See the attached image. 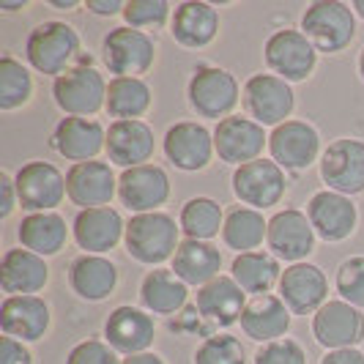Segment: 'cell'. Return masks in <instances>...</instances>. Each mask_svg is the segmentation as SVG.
I'll use <instances>...</instances> for the list:
<instances>
[{"mask_svg":"<svg viewBox=\"0 0 364 364\" xmlns=\"http://www.w3.org/2000/svg\"><path fill=\"white\" fill-rule=\"evenodd\" d=\"M181 241V225L164 211L132 214L127 222L124 244L129 257L151 269H159L164 260H173Z\"/></svg>","mask_w":364,"mask_h":364,"instance_id":"1","label":"cell"},{"mask_svg":"<svg viewBox=\"0 0 364 364\" xmlns=\"http://www.w3.org/2000/svg\"><path fill=\"white\" fill-rule=\"evenodd\" d=\"M80 55H82L80 33L69 22H60V19L38 22L25 41L28 66L47 77H60L63 72H69Z\"/></svg>","mask_w":364,"mask_h":364,"instance_id":"2","label":"cell"},{"mask_svg":"<svg viewBox=\"0 0 364 364\" xmlns=\"http://www.w3.org/2000/svg\"><path fill=\"white\" fill-rule=\"evenodd\" d=\"M186 102L200 118H211L219 124L233 115L241 102V88L233 72L214 63H200L186 82Z\"/></svg>","mask_w":364,"mask_h":364,"instance_id":"3","label":"cell"},{"mask_svg":"<svg viewBox=\"0 0 364 364\" xmlns=\"http://www.w3.org/2000/svg\"><path fill=\"white\" fill-rule=\"evenodd\" d=\"M310 44L323 55H337L350 47L356 38V14L340 0H318L310 3L301 14V28Z\"/></svg>","mask_w":364,"mask_h":364,"instance_id":"4","label":"cell"},{"mask_svg":"<svg viewBox=\"0 0 364 364\" xmlns=\"http://www.w3.org/2000/svg\"><path fill=\"white\" fill-rule=\"evenodd\" d=\"M107 80L96 66L74 63L69 72L55 77L53 99L63 115L74 118H93L107 105Z\"/></svg>","mask_w":364,"mask_h":364,"instance_id":"5","label":"cell"},{"mask_svg":"<svg viewBox=\"0 0 364 364\" xmlns=\"http://www.w3.org/2000/svg\"><path fill=\"white\" fill-rule=\"evenodd\" d=\"M156 44L146 31L118 25L102 38V63L115 77H140L154 69Z\"/></svg>","mask_w":364,"mask_h":364,"instance_id":"6","label":"cell"},{"mask_svg":"<svg viewBox=\"0 0 364 364\" xmlns=\"http://www.w3.org/2000/svg\"><path fill=\"white\" fill-rule=\"evenodd\" d=\"M241 105L247 109V115L257 121L260 127L277 129L279 124L291 121L293 107H296V93L293 85L285 82L277 74H252L244 88H241Z\"/></svg>","mask_w":364,"mask_h":364,"instance_id":"7","label":"cell"},{"mask_svg":"<svg viewBox=\"0 0 364 364\" xmlns=\"http://www.w3.org/2000/svg\"><path fill=\"white\" fill-rule=\"evenodd\" d=\"M233 195H236L238 205L255 208V211H266L279 205V200L288 192V173L274 162V159H255L250 164H241L233 170Z\"/></svg>","mask_w":364,"mask_h":364,"instance_id":"8","label":"cell"},{"mask_svg":"<svg viewBox=\"0 0 364 364\" xmlns=\"http://www.w3.org/2000/svg\"><path fill=\"white\" fill-rule=\"evenodd\" d=\"M263 60L269 72L282 77L285 82H304L318 66V50L310 44V38L296 28L274 31L263 44Z\"/></svg>","mask_w":364,"mask_h":364,"instance_id":"9","label":"cell"},{"mask_svg":"<svg viewBox=\"0 0 364 364\" xmlns=\"http://www.w3.org/2000/svg\"><path fill=\"white\" fill-rule=\"evenodd\" d=\"M321 181L326 189L346 198L364 192V140L359 137H337L321 154Z\"/></svg>","mask_w":364,"mask_h":364,"instance_id":"10","label":"cell"},{"mask_svg":"<svg viewBox=\"0 0 364 364\" xmlns=\"http://www.w3.org/2000/svg\"><path fill=\"white\" fill-rule=\"evenodd\" d=\"M17 183L19 205L28 214H41V211H55L66 195V176L44 159H31L17 170L14 176Z\"/></svg>","mask_w":364,"mask_h":364,"instance_id":"11","label":"cell"},{"mask_svg":"<svg viewBox=\"0 0 364 364\" xmlns=\"http://www.w3.org/2000/svg\"><path fill=\"white\" fill-rule=\"evenodd\" d=\"M263 148H269L266 127H260L250 115H230L214 129V151L219 162L230 167L263 159Z\"/></svg>","mask_w":364,"mask_h":364,"instance_id":"12","label":"cell"},{"mask_svg":"<svg viewBox=\"0 0 364 364\" xmlns=\"http://www.w3.org/2000/svg\"><path fill=\"white\" fill-rule=\"evenodd\" d=\"M315 228H312L307 211L299 208H282L269 219V252L277 260H285L288 266L304 263L315 252Z\"/></svg>","mask_w":364,"mask_h":364,"instance_id":"13","label":"cell"},{"mask_svg":"<svg viewBox=\"0 0 364 364\" xmlns=\"http://www.w3.org/2000/svg\"><path fill=\"white\" fill-rule=\"evenodd\" d=\"M312 337L326 350L359 348L364 343V312L343 299H328L312 315Z\"/></svg>","mask_w":364,"mask_h":364,"instance_id":"14","label":"cell"},{"mask_svg":"<svg viewBox=\"0 0 364 364\" xmlns=\"http://www.w3.org/2000/svg\"><path fill=\"white\" fill-rule=\"evenodd\" d=\"M269 154L285 173L307 170L321 154V134L310 121L291 118L285 124L272 129L269 134Z\"/></svg>","mask_w":364,"mask_h":364,"instance_id":"15","label":"cell"},{"mask_svg":"<svg viewBox=\"0 0 364 364\" xmlns=\"http://www.w3.org/2000/svg\"><path fill=\"white\" fill-rule=\"evenodd\" d=\"M162 151L167 162L183 173L205 170L214 159V132L198 121H178L164 132Z\"/></svg>","mask_w":364,"mask_h":364,"instance_id":"16","label":"cell"},{"mask_svg":"<svg viewBox=\"0 0 364 364\" xmlns=\"http://www.w3.org/2000/svg\"><path fill=\"white\" fill-rule=\"evenodd\" d=\"M277 296L293 315H315L328 301V277L315 263H293L282 272Z\"/></svg>","mask_w":364,"mask_h":364,"instance_id":"17","label":"cell"},{"mask_svg":"<svg viewBox=\"0 0 364 364\" xmlns=\"http://www.w3.org/2000/svg\"><path fill=\"white\" fill-rule=\"evenodd\" d=\"M50 148L66 162H93L107 148V129L96 118L63 115L50 134Z\"/></svg>","mask_w":364,"mask_h":364,"instance_id":"18","label":"cell"},{"mask_svg":"<svg viewBox=\"0 0 364 364\" xmlns=\"http://www.w3.org/2000/svg\"><path fill=\"white\" fill-rule=\"evenodd\" d=\"M307 217L315 228V236L323 238L326 244H340L356 233L359 208L350 198L340 192L318 189L307 203Z\"/></svg>","mask_w":364,"mask_h":364,"instance_id":"19","label":"cell"},{"mask_svg":"<svg viewBox=\"0 0 364 364\" xmlns=\"http://www.w3.org/2000/svg\"><path fill=\"white\" fill-rule=\"evenodd\" d=\"M118 200L132 214L159 211L170 200V176L159 164H140L132 170H121L118 176Z\"/></svg>","mask_w":364,"mask_h":364,"instance_id":"20","label":"cell"},{"mask_svg":"<svg viewBox=\"0 0 364 364\" xmlns=\"http://www.w3.org/2000/svg\"><path fill=\"white\" fill-rule=\"evenodd\" d=\"M105 340L109 343L112 350H118L121 356H137L146 353L154 346L156 337V321L154 315L143 307H132V304H121L107 315L105 321Z\"/></svg>","mask_w":364,"mask_h":364,"instance_id":"21","label":"cell"},{"mask_svg":"<svg viewBox=\"0 0 364 364\" xmlns=\"http://www.w3.org/2000/svg\"><path fill=\"white\" fill-rule=\"evenodd\" d=\"M124 236H127V222L112 205L77 211L72 222L74 244L85 255H105L109 250H115L124 241Z\"/></svg>","mask_w":364,"mask_h":364,"instance_id":"22","label":"cell"},{"mask_svg":"<svg viewBox=\"0 0 364 364\" xmlns=\"http://www.w3.org/2000/svg\"><path fill=\"white\" fill-rule=\"evenodd\" d=\"M66 195L80 211L109 205L118 195V176L109 162H80L66 170Z\"/></svg>","mask_w":364,"mask_h":364,"instance_id":"23","label":"cell"},{"mask_svg":"<svg viewBox=\"0 0 364 364\" xmlns=\"http://www.w3.org/2000/svg\"><path fill=\"white\" fill-rule=\"evenodd\" d=\"M53 323V310L41 296H6L0 307V328L19 343H38Z\"/></svg>","mask_w":364,"mask_h":364,"instance_id":"24","label":"cell"},{"mask_svg":"<svg viewBox=\"0 0 364 364\" xmlns=\"http://www.w3.org/2000/svg\"><path fill=\"white\" fill-rule=\"evenodd\" d=\"M247 293L238 288V282L230 274H219L208 285L198 288L195 307L214 328H228L241 321L247 310Z\"/></svg>","mask_w":364,"mask_h":364,"instance_id":"25","label":"cell"},{"mask_svg":"<svg viewBox=\"0 0 364 364\" xmlns=\"http://www.w3.org/2000/svg\"><path fill=\"white\" fill-rule=\"evenodd\" d=\"M50 282L47 257L25 247H11L0 260V288L6 296H36Z\"/></svg>","mask_w":364,"mask_h":364,"instance_id":"26","label":"cell"},{"mask_svg":"<svg viewBox=\"0 0 364 364\" xmlns=\"http://www.w3.org/2000/svg\"><path fill=\"white\" fill-rule=\"evenodd\" d=\"M156 148V137L154 129L146 121H112L107 129V159L109 164L121 167V170H132L148 164Z\"/></svg>","mask_w":364,"mask_h":364,"instance_id":"27","label":"cell"},{"mask_svg":"<svg viewBox=\"0 0 364 364\" xmlns=\"http://www.w3.org/2000/svg\"><path fill=\"white\" fill-rule=\"evenodd\" d=\"M219 33V11L203 0H183L173 9L170 36L186 50L208 47Z\"/></svg>","mask_w":364,"mask_h":364,"instance_id":"28","label":"cell"},{"mask_svg":"<svg viewBox=\"0 0 364 364\" xmlns=\"http://www.w3.org/2000/svg\"><path fill=\"white\" fill-rule=\"evenodd\" d=\"M291 318L293 312L285 307V301L279 296H257L250 299L247 310L241 315V331L260 346H269L274 340H282L288 331H291Z\"/></svg>","mask_w":364,"mask_h":364,"instance_id":"29","label":"cell"},{"mask_svg":"<svg viewBox=\"0 0 364 364\" xmlns=\"http://www.w3.org/2000/svg\"><path fill=\"white\" fill-rule=\"evenodd\" d=\"M69 288L82 301H105L118 288V266L105 255L82 252L69 266Z\"/></svg>","mask_w":364,"mask_h":364,"instance_id":"30","label":"cell"},{"mask_svg":"<svg viewBox=\"0 0 364 364\" xmlns=\"http://www.w3.org/2000/svg\"><path fill=\"white\" fill-rule=\"evenodd\" d=\"M170 263L176 277L195 288L208 285L222 274V252L211 241H198V238H183Z\"/></svg>","mask_w":364,"mask_h":364,"instance_id":"31","label":"cell"},{"mask_svg":"<svg viewBox=\"0 0 364 364\" xmlns=\"http://www.w3.org/2000/svg\"><path fill=\"white\" fill-rule=\"evenodd\" d=\"M189 301V285L173 269H151L140 282V304L151 315H178Z\"/></svg>","mask_w":364,"mask_h":364,"instance_id":"32","label":"cell"},{"mask_svg":"<svg viewBox=\"0 0 364 364\" xmlns=\"http://www.w3.org/2000/svg\"><path fill=\"white\" fill-rule=\"evenodd\" d=\"M17 238L19 247L41 257H53L69 244V228L58 211H41V214L22 217V222L17 225Z\"/></svg>","mask_w":364,"mask_h":364,"instance_id":"33","label":"cell"},{"mask_svg":"<svg viewBox=\"0 0 364 364\" xmlns=\"http://www.w3.org/2000/svg\"><path fill=\"white\" fill-rule=\"evenodd\" d=\"M230 277L238 282V288L247 296H269L274 288H279L282 279V266L279 260L266 252V250H255V252H244L236 255L230 263Z\"/></svg>","mask_w":364,"mask_h":364,"instance_id":"34","label":"cell"},{"mask_svg":"<svg viewBox=\"0 0 364 364\" xmlns=\"http://www.w3.org/2000/svg\"><path fill=\"white\" fill-rule=\"evenodd\" d=\"M266 236H269V219L263 217V211L247 208V205H233L230 211H225L222 241L236 255L255 252Z\"/></svg>","mask_w":364,"mask_h":364,"instance_id":"35","label":"cell"},{"mask_svg":"<svg viewBox=\"0 0 364 364\" xmlns=\"http://www.w3.org/2000/svg\"><path fill=\"white\" fill-rule=\"evenodd\" d=\"M154 102L151 85L140 77H112L107 85V109L115 121H143Z\"/></svg>","mask_w":364,"mask_h":364,"instance_id":"36","label":"cell"},{"mask_svg":"<svg viewBox=\"0 0 364 364\" xmlns=\"http://www.w3.org/2000/svg\"><path fill=\"white\" fill-rule=\"evenodd\" d=\"M178 225H181V233L186 238H198V241H211L222 233L225 228V211L214 198L208 195H198V198H189L181 205V214H178Z\"/></svg>","mask_w":364,"mask_h":364,"instance_id":"37","label":"cell"},{"mask_svg":"<svg viewBox=\"0 0 364 364\" xmlns=\"http://www.w3.org/2000/svg\"><path fill=\"white\" fill-rule=\"evenodd\" d=\"M33 99V77L14 55L0 58V109L14 112Z\"/></svg>","mask_w":364,"mask_h":364,"instance_id":"38","label":"cell"},{"mask_svg":"<svg viewBox=\"0 0 364 364\" xmlns=\"http://www.w3.org/2000/svg\"><path fill=\"white\" fill-rule=\"evenodd\" d=\"M192 364H247V350L238 337L228 331H217L195 348Z\"/></svg>","mask_w":364,"mask_h":364,"instance_id":"39","label":"cell"},{"mask_svg":"<svg viewBox=\"0 0 364 364\" xmlns=\"http://www.w3.org/2000/svg\"><path fill=\"white\" fill-rule=\"evenodd\" d=\"M121 17L134 31H154L173 19V6L167 0H129Z\"/></svg>","mask_w":364,"mask_h":364,"instance_id":"40","label":"cell"},{"mask_svg":"<svg viewBox=\"0 0 364 364\" xmlns=\"http://www.w3.org/2000/svg\"><path fill=\"white\" fill-rule=\"evenodd\" d=\"M334 288L343 296V301L359 307L364 312V255L346 257L337 266V277H334Z\"/></svg>","mask_w":364,"mask_h":364,"instance_id":"41","label":"cell"},{"mask_svg":"<svg viewBox=\"0 0 364 364\" xmlns=\"http://www.w3.org/2000/svg\"><path fill=\"white\" fill-rule=\"evenodd\" d=\"M255 364H307V350L291 337L274 340L255 350Z\"/></svg>","mask_w":364,"mask_h":364,"instance_id":"42","label":"cell"},{"mask_svg":"<svg viewBox=\"0 0 364 364\" xmlns=\"http://www.w3.org/2000/svg\"><path fill=\"white\" fill-rule=\"evenodd\" d=\"M121 353L109 348L107 340H99V337H88L82 343L69 350L66 356V364H124L118 359Z\"/></svg>","mask_w":364,"mask_h":364,"instance_id":"43","label":"cell"},{"mask_svg":"<svg viewBox=\"0 0 364 364\" xmlns=\"http://www.w3.org/2000/svg\"><path fill=\"white\" fill-rule=\"evenodd\" d=\"M170 328H173L176 334H181V337H198V334H200L203 340L211 337V334H217L214 326L198 312V307H186V310L178 312V315L170 321Z\"/></svg>","mask_w":364,"mask_h":364,"instance_id":"44","label":"cell"},{"mask_svg":"<svg viewBox=\"0 0 364 364\" xmlns=\"http://www.w3.org/2000/svg\"><path fill=\"white\" fill-rule=\"evenodd\" d=\"M0 364H33V353L28 343H19L14 337L0 340Z\"/></svg>","mask_w":364,"mask_h":364,"instance_id":"45","label":"cell"},{"mask_svg":"<svg viewBox=\"0 0 364 364\" xmlns=\"http://www.w3.org/2000/svg\"><path fill=\"white\" fill-rule=\"evenodd\" d=\"M19 205L17 183L9 173H0V219H9Z\"/></svg>","mask_w":364,"mask_h":364,"instance_id":"46","label":"cell"},{"mask_svg":"<svg viewBox=\"0 0 364 364\" xmlns=\"http://www.w3.org/2000/svg\"><path fill=\"white\" fill-rule=\"evenodd\" d=\"M321 364H364V350L359 348H343V350H326Z\"/></svg>","mask_w":364,"mask_h":364,"instance_id":"47","label":"cell"},{"mask_svg":"<svg viewBox=\"0 0 364 364\" xmlns=\"http://www.w3.org/2000/svg\"><path fill=\"white\" fill-rule=\"evenodd\" d=\"M85 9L96 17H115V14H124L127 3H121V0H88Z\"/></svg>","mask_w":364,"mask_h":364,"instance_id":"48","label":"cell"},{"mask_svg":"<svg viewBox=\"0 0 364 364\" xmlns=\"http://www.w3.org/2000/svg\"><path fill=\"white\" fill-rule=\"evenodd\" d=\"M124 364H167L159 356V353H154V350H146V353H137V356H127Z\"/></svg>","mask_w":364,"mask_h":364,"instance_id":"49","label":"cell"},{"mask_svg":"<svg viewBox=\"0 0 364 364\" xmlns=\"http://www.w3.org/2000/svg\"><path fill=\"white\" fill-rule=\"evenodd\" d=\"M50 6L53 9H60V11H72L80 6V0H50Z\"/></svg>","mask_w":364,"mask_h":364,"instance_id":"50","label":"cell"},{"mask_svg":"<svg viewBox=\"0 0 364 364\" xmlns=\"http://www.w3.org/2000/svg\"><path fill=\"white\" fill-rule=\"evenodd\" d=\"M25 6H28L25 0H11V3H6V0H3V3H0V9H3V11H17V9H25Z\"/></svg>","mask_w":364,"mask_h":364,"instance_id":"51","label":"cell"},{"mask_svg":"<svg viewBox=\"0 0 364 364\" xmlns=\"http://www.w3.org/2000/svg\"><path fill=\"white\" fill-rule=\"evenodd\" d=\"M350 9H353V14H356V17L364 19V0H353V3H350Z\"/></svg>","mask_w":364,"mask_h":364,"instance_id":"52","label":"cell"},{"mask_svg":"<svg viewBox=\"0 0 364 364\" xmlns=\"http://www.w3.org/2000/svg\"><path fill=\"white\" fill-rule=\"evenodd\" d=\"M359 77L364 80V47H362V53H359Z\"/></svg>","mask_w":364,"mask_h":364,"instance_id":"53","label":"cell"}]
</instances>
